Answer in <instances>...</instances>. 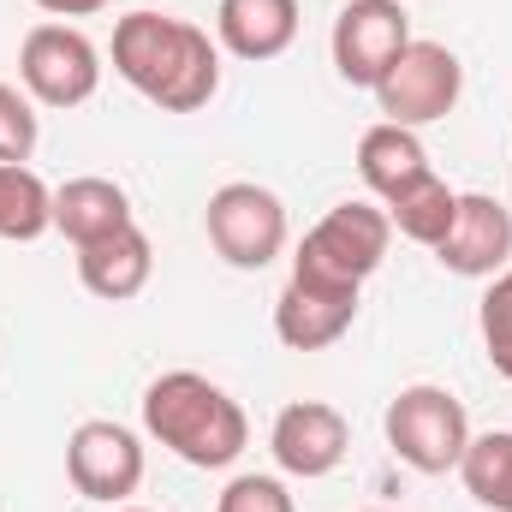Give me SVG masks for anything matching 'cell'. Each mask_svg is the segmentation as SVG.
I'll return each mask as SVG.
<instances>
[{
    "label": "cell",
    "mask_w": 512,
    "mask_h": 512,
    "mask_svg": "<svg viewBox=\"0 0 512 512\" xmlns=\"http://www.w3.org/2000/svg\"><path fill=\"white\" fill-rule=\"evenodd\" d=\"M114 72L161 114H197L221 90V48L191 18L137 6L114 24Z\"/></svg>",
    "instance_id": "obj_1"
},
{
    "label": "cell",
    "mask_w": 512,
    "mask_h": 512,
    "mask_svg": "<svg viewBox=\"0 0 512 512\" xmlns=\"http://www.w3.org/2000/svg\"><path fill=\"white\" fill-rule=\"evenodd\" d=\"M143 429L197 471H227L251 441L239 399L197 370H167L143 387Z\"/></svg>",
    "instance_id": "obj_2"
},
{
    "label": "cell",
    "mask_w": 512,
    "mask_h": 512,
    "mask_svg": "<svg viewBox=\"0 0 512 512\" xmlns=\"http://www.w3.org/2000/svg\"><path fill=\"white\" fill-rule=\"evenodd\" d=\"M387 245H393L387 209H376V203H340V209H328L304 233V245L292 256V274L322 280V286H364L387 262Z\"/></svg>",
    "instance_id": "obj_3"
},
{
    "label": "cell",
    "mask_w": 512,
    "mask_h": 512,
    "mask_svg": "<svg viewBox=\"0 0 512 512\" xmlns=\"http://www.w3.org/2000/svg\"><path fill=\"white\" fill-rule=\"evenodd\" d=\"M387 447L423 471V477H447L459 471L465 447H471V417L465 405L435 382H417V387H399L393 405H387Z\"/></svg>",
    "instance_id": "obj_4"
},
{
    "label": "cell",
    "mask_w": 512,
    "mask_h": 512,
    "mask_svg": "<svg viewBox=\"0 0 512 512\" xmlns=\"http://www.w3.org/2000/svg\"><path fill=\"white\" fill-rule=\"evenodd\" d=\"M459 96H465V66H459V54L453 48H441V42H405V54L387 66V78L376 84V102H382V120L387 126H435V120H447L453 108H459Z\"/></svg>",
    "instance_id": "obj_5"
},
{
    "label": "cell",
    "mask_w": 512,
    "mask_h": 512,
    "mask_svg": "<svg viewBox=\"0 0 512 512\" xmlns=\"http://www.w3.org/2000/svg\"><path fill=\"white\" fill-rule=\"evenodd\" d=\"M18 78H24V96L42 102V108H78L96 96L102 84V54L96 42L78 30V24H36L18 48Z\"/></svg>",
    "instance_id": "obj_6"
},
{
    "label": "cell",
    "mask_w": 512,
    "mask_h": 512,
    "mask_svg": "<svg viewBox=\"0 0 512 512\" xmlns=\"http://www.w3.org/2000/svg\"><path fill=\"white\" fill-rule=\"evenodd\" d=\"M203 227H209L215 256L233 262V268H245V274L268 268L274 256L286 251V203L268 185H256V179L221 185L209 197V209H203Z\"/></svg>",
    "instance_id": "obj_7"
},
{
    "label": "cell",
    "mask_w": 512,
    "mask_h": 512,
    "mask_svg": "<svg viewBox=\"0 0 512 512\" xmlns=\"http://www.w3.org/2000/svg\"><path fill=\"white\" fill-rule=\"evenodd\" d=\"M66 477H72V489L84 501L120 507L143 483V441L131 435L126 423H114V417H90L66 441Z\"/></svg>",
    "instance_id": "obj_8"
},
{
    "label": "cell",
    "mask_w": 512,
    "mask_h": 512,
    "mask_svg": "<svg viewBox=\"0 0 512 512\" xmlns=\"http://www.w3.org/2000/svg\"><path fill=\"white\" fill-rule=\"evenodd\" d=\"M411 42V18L399 0H352L334 18V72L352 90H376L387 66L405 54Z\"/></svg>",
    "instance_id": "obj_9"
},
{
    "label": "cell",
    "mask_w": 512,
    "mask_h": 512,
    "mask_svg": "<svg viewBox=\"0 0 512 512\" xmlns=\"http://www.w3.org/2000/svg\"><path fill=\"white\" fill-rule=\"evenodd\" d=\"M346 447H352L346 417L322 399H292L268 429V453L286 477H328V471H340Z\"/></svg>",
    "instance_id": "obj_10"
},
{
    "label": "cell",
    "mask_w": 512,
    "mask_h": 512,
    "mask_svg": "<svg viewBox=\"0 0 512 512\" xmlns=\"http://www.w3.org/2000/svg\"><path fill=\"white\" fill-rule=\"evenodd\" d=\"M441 268L465 274V280H495L512 262V209L501 197H483V191H459V215H453V233L435 245Z\"/></svg>",
    "instance_id": "obj_11"
},
{
    "label": "cell",
    "mask_w": 512,
    "mask_h": 512,
    "mask_svg": "<svg viewBox=\"0 0 512 512\" xmlns=\"http://www.w3.org/2000/svg\"><path fill=\"white\" fill-rule=\"evenodd\" d=\"M352 322H358V286H322V280L292 274L274 298V334L292 352H322Z\"/></svg>",
    "instance_id": "obj_12"
},
{
    "label": "cell",
    "mask_w": 512,
    "mask_h": 512,
    "mask_svg": "<svg viewBox=\"0 0 512 512\" xmlns=\"http://www.w3.org/2000/svg\"><path fill=\"white\" fill-rule=\"evenodd\" d=\"M149 274H155V245H149V233H143L137 221L78 251V280H84V292H90V298H108V304L137 298V292L149 286Z\"/></svg>",
    "instance_id": "obj_13"
},
{
    "label": "cell",
    "mask_w": 512,
    "mask_h": 512,
    "mask_svg": "<svg viewBox=\"0 0 512 512\" xmlns=\"http://www.w3.org/2000/svg\"><path fill=\"white\" fill-rule=\"evenodd\" d=\"M215 36L239 60H274L298 42V0H221Z\"/></svg>",
    "instance_id": "obj_14"
},
{
    "label": "cell",
    "mask_w": 512,
    "mask_h": 512,
    "mask_svg": "<svg viewBox=\"0 0 512 512\" xmlns=\"http://www.w3.org/2000/svg\"><path fill=\"white\" fill-rule=\"evenodd\" d=\"M120 227H131V197L114 179L84 173V179H66L54 191V233H66L78 251L108 239V233H120Z\"/></svg>",
    "instance_id": "obj_15"
},
{
    "label": "cell",
    "mask_w": 512,
    "mask_h": 512,
    "mask_svg": "<svg viewBox=\"0 0 512 512\" xmlns=\"http://www.w3.org/2000/svg\"><path fill=\"white\" fill-rule=\"evenodd\" d=\"M358 173H364V185L376 191V197H399L405 185H417L423 173H435L429 167V149H423V137L405 126H370L358 137Z\"/></svg>",
    "instance_id": "obj_16"
},
{
    "label": "cell",
    "mask_w": 512,
    "mask_h": 512,
    "mask_svg": "<svg viewBox=\"0 0 512 512\" xmlns=\"http://www.w3.org/2000/svg\"><path fill=\"white\" fill-rule=\"evenodd\" d=\"M387 221H393V233H405L411 245H441L447 233H453V215H459V191L441 179V173H423L417 185H405L399 197H387L382 203Z\"/></svg>",
    "instance_id": "obj_17"
},
{
    "label": "cell",
    "mask_w": 512,
    "mask_h": 512,
    "mask_svg": "<svg viewBox=\"0 0 512 512\" xmlns=\"http://www.w3.org/2000/svg\"><path fill=\"white\" fill-rule=\"evenodd\" d=\"M54 227V191L30 173V167H12L0 161V239L12 245H30Z\"/></svg>",
    "instance_id": "obj_18"
},
{
    "label": "cell",
    "mask_w": 512,
    "mask_h": 512,
    "mask_svg": "<svg viewBox=\"0 0 512 512\" xmlns=\"http://www.w3.org/2000/svg\"><path fill=\"white\" fill-rule=\"evenodd\" d=\"M459 477L489 512H512V429L471 435V447L459 459Z\"/></svg>",
    "instance_id": "obj_19"
},
{
    "label": "cell",
    "mask_w": 512,
    "mask_h": 512,
    "mask_svg": "<svg viewBox=\"0 0 512 512\" xmlns=\"http://www.w3.org/2000/svg\"><path fill=\"white\" fill-rule=\"evenodd\" d=\"M477 322H483V346H489V364L501 370L512 382V262L489 280V292H483V310H477Z\"/></svg>",
    "instance_id": "obj_20"
},
{
    "label": "cell",
    "mask_w": 512,
    "mask_h": 512,
    "mask_svg": "<svg viewBox=\"0 0 512 512\" xmlns=\"http://www.w3.org/2000/svg\"><path fill=\"white\" fill-rule=\"evenodd\" d=\"M36 108H30V96H18L12 84H0V161H12V167H24L30 155H36Z\"/></svg>",
    "instance_id": "obj_21"
},
{
    "label": "cell",
    "mask_w": 512,
    "mask_h": 512,
    "mask_svg": "<svg viewBox=\"0 0 512 512\" xmlns=\"http://www.w3.org/2000/svg\"><path fill=\"white\" fill-rule=\"evenodd\" d=\"M215 512H298L292 507V495H286V483L280 477H233L227 489H221V501Z\"/></svg>",
    "instance_id": "obj_22"
},
{
    "label": "cell",
    "mask_w": 512,
    "mask_h": 512,
    "mask_svg": "<svg viewBox=\"0 0 512 512\" xmlns=\"http://www.w3.org/2000/svg\"><path fill=\"white\" fill-rule=\"evenodd\" d=\"M48 18H90V12H102L108 0H36Z\"/></svg>",
    "instance_id": "obj_23"
},
{
    "label": "cell",
    "mask_w": 512,
    "mask_h": 512,
    "mask_svg": "<svg viewBox=\"0 0 512 512\" xmlns=\"http://www.w3.org/2000/svg\"><path fill=\"white\" fill-rule=\"evenodd\" d=\"M114 512H149V507H114Z\"/></svg>",
    "instance_id": "obj_24"
},
{
    "label": "cell",
    "mask_w": 512,
    "mask_h": 512,
    "mask_svg": "<svg viewBox=\"0 0 512 512\" xmlns=\"http://www.w3.org/2000/svg\"><path fill=\"white\" fill-rule=\"evenodd\" d=\"M370 512H387V507H370Z\"/></svg>",
    "instance_id": "obj_25"
}]
</instances>
